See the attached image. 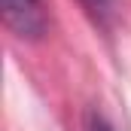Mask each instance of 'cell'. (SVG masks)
I'll list each match as a JSON object with an SVG mask.
<instances>
[{"label": "cell", "instance_id": "1", "mask_svg": "<svg viewBox=\"0 0 131 131\" xmlns=\"http://www.w3.org/2000/svg\"><path fill=\"white\" fill-rule=\"evenodd\" d=\"M3 18L21 40H40L49 28L46 0H3Z\"/></svg>", "mask_w": 131, "mask_h": 131}, {"label": "cell", "instance_id": "2", "mask_svg": "<svg viewBox=\"0 0 131 131\" xmlns=\"http://www.w3.org/2000/svg\"><path fill=\"white\" fill-rule=\"evenodd\" d=\"M85 9H89V15H95L98 21H110V15L116 12V0H79Z\"/></svg>", "mask_w": 131, "mask_h": 131}, {"label": "cell", "instance_id": "3", "mask_svg": "<svg viewBox=\"0 0 131 131\" xmlns=\"http://www.w3.org/2000/svg\"><path fill=\"white\" fill-rule=\"evenodd\" d=\"M89 131H116V128H113L101 113H92V116H89Z\"/></svg>", "mask_w": 131, "mask_h": 131}]
</instances>
